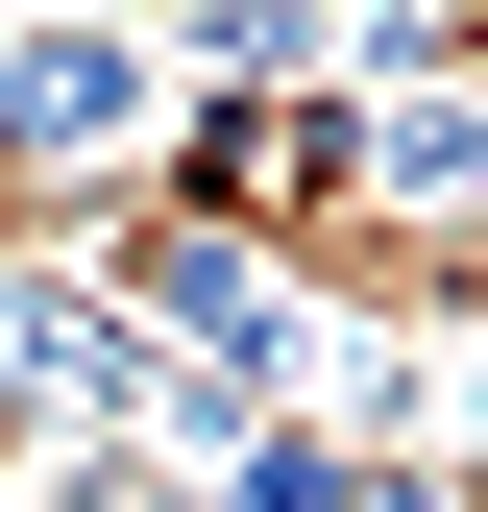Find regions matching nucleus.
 Listing matches in <instances>:
<instances>
[{
  "instance_id": "3",
  "label": "nucleus",
  "mask_w": 488,
  "mask_h": 512,
  "mask_svg": "<svg viewBox=\"0 0 488 512\" xmlns=\"http://www.w3.org/2000/svg\"><path fill=\"white\" fill-rule=\"evenodd\" d=\"M440 464H488V293L440 317Z\"/></svg>"
},
{
  "instance_id": "2",
  "label": "nucleus",
  "mask_w": 488,
  "mask_h": 512,
  "mask_svg": "<svg viewBox=\"0 0 488 512\" xmlns=\"http://www.w3.org/2000/svg\"><path fill=\"white\" fill-rule=\"evenodd\" d=\"M196 488H220V512H366V439H342V415H244Z\"/></svg>"
},
{
  "instance_id": "1",
  "label": "nucleus",
  "mask_w": 488,
  "mask_h": 512,
  "mask_svg": "<svg viewBox=\"0 0 488 512\" xmlns=\"http://www.w3.org/2000/svg\"><path fill=\"white\" fill-rule=\"evenodd\" d=\"M147 171H171V25L147 0H25L0 25V220L98 244Z\"/></svg>"
},
{
  "instance_id": "4",
  "label": "nucleus",
  "mask_w": 488,
  "mask_h": 512,
  "mask_svg": "<svg viewBox=\"0 0 488 512\" xmlns=\"http://www.w3.org/2000/svg\"><path fill=\"white\" fill-rule=\"evenodd\" d=\"M0 25H25V0H0Z\"/></svg>"
}]
</instances>
